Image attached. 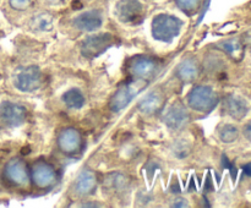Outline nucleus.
I'll return each mask as SVG.
<instances>
[{"instance_id":"f257e3e1","label":"nucleus","mask_w":251,"mask_h":208,"mask_svg":"<svg viewBox=\"0 0 251 208\" xmlns=\"http://www.w3.org/2000/svg\"><path fill=\"white\" fill-rule=\"evenodd\" d=\"M183 22L172 15L159 14L152 21V36L157 41L171 43L180 33Z\"/></svg>"},{"instance_id":"f03ea898","label":"nucleus","mask_w":251,"mask_h":208,"mask_svg":"<svg viewBox=\"0 0 251 208\" xmlns=\"http://www.w3.org/2000/svg\"><path fill=\"white\" fill-rule=\"evenodd\" d=\"M188 103L196 112L210 113L217 105L218 95L208 86H196L189 93Z\"/></svg>"},{"instance_id":"7ed1b4c3","label":"nucleus","mask_w":251,"mask_h":208,"mask_svg":"<svg viewBox=\"0 0 251 208\" xmlns=\"http://www.w3.org/2000/svg\"><path fill=\"white\" fill-rule=\"evenodd\" d=\"M115 16L123 23L137 24L144 20L145 6L140 0H120L115 6Z\"/></svg>"},{"instance_id":"20e7f679","label":"nucleus","mask_w":251,"mask_h":208,"mask_svg":"<svg viewBox=\"0 0 251 208\" xmlns=\"http://www.w3.org/2000/svg\"><path fill=\"white\" fill-rule=\"evenodd\" d=\"M114 44V37L110 33H100L90 36L81 44V53L86 58H97Z\"/></svg>"},{"instance_id":"39448f33","label":"nucleus","mask_w":251,"mask_h":208,"mask_svg":"<svg viewBox=\"0 0 251 208\" xmlns=\"http://www.w3.org/2000/svg\"><path fill=\"white\" fill-rule=\"evenodd\" d=\"M42 85V73L37 66L22 69L15 77V86L21 92H33Z\"/></svg>"},{"instance_id":"423d86ee","label":"nucleus","mask_w":251,"mask_h":208,"mask_svg":"<svg viewBox=\"0 0 251 208\" xmlns=\"http://www.w3.org/2000/svg\"><path fill=\"white\" fill-rule=\"evenodd\" d=\"M129 70L135 78L149 80L153 77L154 73L158 71V63L151 56L139 55L132 59L129 65Z\"/></svg>"},{"instance_id":"0eeeda50","label":"nucleus","mask_w":251,"mask_h":208,"mask_svg":"<svg viewBox=\"0 0 251 208\" xmlns=\"http://www.w3.org/2000/svg\"><path fill=\"white\" fill-rule=\"evenodd\" d=\"M0 117L6 125L16 127L25 122L27 117V110L17 103L2 102L0 104Z\"/></svg>"},{"instance_id":"6e6552de","label":"nucleus","mask_w":251,"mask_h":208,"mask_svg":"<svg viewBox=\"0 0 251 208\" xmlns=\"http://www.w3.org/2000/svg\"><path fill=\"white\" fill-rule=\"evenodd\" d=\"M190 120L188 110L181 103H173L163 116L164 124L173 130H180L188 125Z\"/></svg>"},{"instance_id":"1a4fd4ad","label":"nucleus","mask_w":251,"mask_h":208,"mask_svg":"<svg viewBox=\"0 0 251 208\" xmlns=\"http://www.w3.org/2000/svg\"><path fill=\"white\" fill-rule=\"evenodd\" d=\"M4 175L14 185L22 186L28 183V169L26 163L20 158L9 161V163L5 165Z\"/></svg>"},{"instance_id":"9d476101","label":"nucleus","mask_w":251,"mask_h":208,"mask_svg":"<svg viewBox=\"0 0 251 208\" xmlns=\"http://www.w3.org/2000/svg\"><path fill=\"white\" fill-rule=\"evenodd\" d=\"M32 180L37 187H49L55 181V170L50 164L46 162H37L33 164L31 170Z\"/></svg>"},{"instance_id":"9b49d317","label":"nucleus","mask_w":251,"mask_h":208,"mask_svg":"<svg viewBox=\"0 0 251 208\" xmlns=\"http://www.w3.org/2000/svg\"><path fill=\"white\" fill-rule=\"evenodd\" d=\"M59 148L66 154H75L80 151L82 139L77 130L65 129L60 132L58 137Z\"/></svg>"},{"instance_id":"f8f14e48","label":"nucleus","mask_w":251,"mask_h":208,"mask_svg":"<svg viewBox=\"0 0 251 208\" xmlns=\"http://www.w3.org/2000/svg\"><path fill=\"white\" fill-rule=\"evenodd\" d=\"M225 110L234 120H243L249 112V104L243 97L237 94H228L225 98Z\"/></svg>"},{"instance_id":"ddd939ff","label":"nucleus","mask_w":251,"mask_h":208,"mask_svg":"<svg viewBox=\"0 0 251 208\" xmlns=\"http://www.w3.org/2000/svg\"><path fill=\"white\" fill-rule=\"evenodd\" d=\"M137 93V90H135L131 85H123L115 91L113 97L110 98L109 107L113 112L118 113L126 108L129 103L131 102L132 98Z\"/></svg>"},{"instance_id":"4468645a","label":"nucleus","mask_w":251,"mask_h":208,"mask_svg":"<svg viewBox=\"0 0 251 208\" xmlns=\"http://www.w3.org/2000/svg\"><path fill=\"white\" fill-rule=\"evenodd\" d=\"M74 24L76 28L85 32H92L102 26V15L97 10L82 12L74 20Z\"/></svg>"},{"instance_id":"2eb2a0df","label":"nucleus","mask_w":251,"mask_h":208,"mask_svg":"<svg viewBox=\"0 0 251 208\" xmlns=\"http://www.w3.org/2000/svg\"><path fill=\"white\" fill-rule=\"evenodd\" d=\"M96 185H97V180H96L93 171L83 170L78 174L77 179H76L75 191L80 196L91 195L95 191Z\"/></svg>"},{"instance_id":"dca6fc26","label":"nucleus","mask_w":251,"mask_h":208,"mask_svg":"<svg viewBox=\"0 0 251 208\" xmlns=\"http://www.w3.org/2000/svg\"><path fill=\"white\" fill-rule=\"evenodd\" d=\"M176 75L183 82H194L200 75V66L195 59H185L176 69Z\"/></svg>"},{"instance_id":"f3484780","label":"nucleus","mask_w":251,"mask_h":208,"mask_svg":"<svg viewBox=\"0 0 251 208\" xmlns=\"http://www.w3.org/2000/svg\"><path fill=\"white\" fill-rule=\"evenodd\" d=\"M162 102H163V99H162L161 94L154 92L149 93L139 102V110L142 114L146 115L156 114L162 108Z\"/></svg>"},{"instance_id":"a211bd4d","label":"nucleus","mask_w":251,"mask_h":208,"mask_svg":"<svg viewBox=\"0 0 251 208\" xmlns=\"http://www.w3.org/2000/svg\"><path fill=\"white\" fill-rule=\"evenodd\" d=\"M29 26L34 32H49L53 29V16L49 12H41L31 19Z\"/></svg>"},{"instance_id":"6ab92c4d","label":"nucleus","mask_w":251,"mask_h":208,"mask_svg":"<svg viewBox=\"0 0 251 208\" xmlns=\"http://www.w3.org/2000/svg\"><path fill=\"white\" fill-rule=\"evenodd\" d=\"M63 102L71 109H80L85 104V97L77 88H71L63 94Z\"/></svg>"},{"instance_id":"aec40b11","label":"nucleus","mask_w":251,"mask_h":208,"mask_svg":"<svg viewBox=\"0 0 251 208\" xmlns=\"http://www.w3.org/2000/svg\"><path fill=\"white\" fill-rule=\"evenodd\" d=\"M239 136V130L237 126L232 124H226L220 130V139L225 143H232Z\"/></svg>"},{"instance_id":"412c9836","label":"nucleus","mask_w":251,"mask_h":208,"mask_svg":"<svg viewBox=\"0 0 251 208\" xmlns=\"http://www.w3.org/2000/svg\"><path fill=\"white\" fill-rule=\"evenodd\" d=\"M107 185L112 188L113 191L124 190L127 185V180L122 174H113L109 175L107 179Z\"/></svg>"},{"instance_id":"4be33fe9","label":"nucleus","mask_w":251,"mask_h":208,"mask_svg":"<svg viewBox=\"0 0 251 208\" xmlns=\"http://www.w3.org/2000/svg\"><path fill=\"white\" fill-rule=\"evenodd\" d=\"M176 5L186 14H194L200 6L201 0H176Z\"/></svg>"},{"instance_id":"5701e85b","label":"nucleus","mask_w":251,"mask_h":208,"mask_svg":"<svg viewBox=\"0 0 251 208\" xmlns=\"http://www.w3.org/2000/svg\"><path fill=\"white\" fill-rule=\"evenodd\" d=\"M222 48L225 49L228 54L233 55V54H235L240 49V44L239 42L235 41V39H229V41L223 42Z\"/></svg>"},{"instance_id":"b1692460","label":"nucleus","mask_w":251,"mask_h":208,"mask_svg":"<svg viewBox=\"0 0 251 208\" xmlns=\"http://www.w3.org/2000/svg\"><path fill=\"white\" fill-rule=\"evenodd\" d=\"M32 0H9V4L12 9L17 10V11H22L26 10L27 7L31 5Z\"/></svg>"},{"instance_id":"393cba45","label":"nucleus","mask_w":251,"mask_h":208,"mask_svg":"<svg viewBox=\"0 0 251 208\" xmlns=\"http://www.w3.org/2000/svg\"><path fill=\"white\" fill-rule=\"evenodd\" d=\"M243 135H244V137L248 141L251 142V121L244 125V127H243Z\"/></svg>"},{"instance_id":"a878e982","label":"nucleus","mask_w":251,"mask_h":208,"mask_svg":"<svg viewBox=\"0 0 251 208\" xmlns=\"http://www.w3.org/2000/svg\"><path fill=\"white\" fill-rule=\"evenodd\" d=\"M174 207H189L188 201L184 200V198H176L173 203Z\"/></svg>"},{"instance_id":"bb28decb","label":"nucleus","mask_w":251,"mask_h":208,"mask_svg":"<svg viewBox=\"0 0 251 208\" xmlns=\"http://www.w3.org/2000/svg\"><path fill=\"white\" fill-rule=\"evenodd\" d=\"M243 170H244V174H245V175L251 176V163L245 164V165L243 166Z\"/></svg>"}]
</instances>
